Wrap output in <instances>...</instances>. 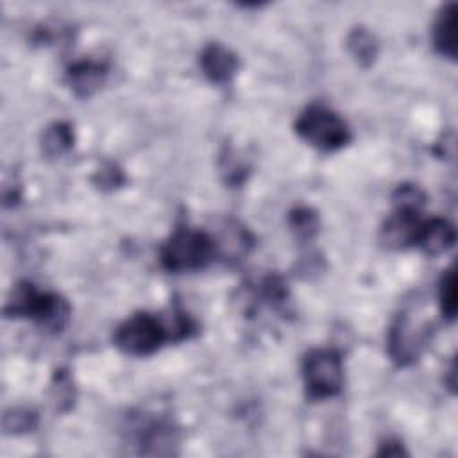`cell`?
Here are the masks:
<instances>
[{"mask_svg":"<svg viewBox=\"0 0 458 458\" xmlns=\"http://www.w3.org/2000/svg\"><path fill=\"white\" fill-rule=\"evenodd\" d=\"M215 252L216 245L208 233L181 227L163 243L159 259L170 272H190L206 267L215 258Z\"/></svg>","mask_w":458,"mask_h":458,"instance_id":"obj_1","label":"cell"},{"mask_svg":"<svg viewBox=\"0 0 458 458\" xmlns=\"http://www.w3.org/2000/svg\"><path fill=\"white\" fill-rule=\"evenodd\" d=\"M7 317H29L41 326L59 331L70 317L68 302L48 292H38L30 283H20L5 304Z\"/></svg>","mask_w":458,"mask_h":458,"instance_id":"obj_2","label":"cell"},{"mask_svg":"<svg viewBox=\"0 0 458 458\" xmlns=\"http://www.w3.org/2000/svg\"><path fill=\"white\" fill-rule=\"evenodd\" d=\"M295 131L304 141L320 150H336L351 140V131L344 118L318 104L306 107L299 114Z\"/></svg>","mask_w":458,"mask_h":458,"instance_id":"obj_3","label":"cell"},{"mask_svg":"<svg viewBox=\"0 0 458 458\" xmlns=\"http://www.w3.org/2000/svg\"><path fill=\"white\" fill-rule=\"evenodd\" d=\"M170 338V329L150 313H136L123 320L113 336L114 345L131 356H147Z\"/></svg>","mask_w":458,"mask_h":458,"instance_id":"obj_4","label":"cell"},{"mask_svg":"<svg viewBox=\"0 0 458 458\" xmlns=\"http://www.w3.org/2000/svg\"><path fill=\"white\" fill-rule=\"evenodd\" d=\"M306 392L313 399L336 395L344 386L342 358L333 349H315L302 360Z\"/></svg>","mask_w":458,"mask_h":458,"instance_id":"obj_5","label":"cell"},{"mask_svg":"<svg viewBox=\"0 0 458 458\" xmlns=\"http://www.w3.org/2000/svg\"><path fill=\"white\" fill-rule=\"evenodd\" d=\"M426 342V331L413 326L408 315H399L388 335V352L399 365H408L417 360Z\"/></svg>","mask_w":458,"mask_h":458,"instance_id":"obj_6","label":"cell"},{"mask_svg":"<svg viewBox=\"0 0 458 458\" xmlns=\"http://www.w3.org/2000/svg\"><path fill=\"white\" fill-rule=\"evenodd\" d=\"M424 220L419 215V209H403L397 208L394 215L386 218L381 229V242L390 249H404L417 245Z\"/></svg>","mask_w":458,"mask_h":458,"instance_id":"obj_7","label":"cell"},{"mask_svg":"<svg viewBox=\"0 0 458 458\" xmlns=\"http://www.w3.org/2000/svg\"><path fill=\"white\" fill-rule=\"evenodd\" d=\"M200 68L213 82H227L238 70V57L218 43L208 45L200 54Z\"/></svg>","mask_w":458,"mask_h":458,"instance_id":"obj_8","label":"cell"},{"mask_svg":"<svg viewBox=\"0 0 458 458\" xmlns=\"http://www.w3.org/2000/svg\"><path fill=\"white\" fill-rule=\"evenodd\" d=\"M453 243H454V229L449 222H445L442 218L424 220L417 245L428 256H438V254L449 250L453 247Z\"/></svg>","mask_w":458,"mask_h":458,"instance_id":"obj_9","label":"cell"},{"mask_svg":"<svg viewBox=\"0 0 458 458\" xmlns=\"http://www.w3.org/2000/svg\"><path fill=\"white\" fill-rule=\"evenodd\" d=\"M435 47L442 55L456 57V4H449L442 9L433 29Z\"/></svg>","mask_w":458,"mask_h":458,"instance_id":"obj_10","label":"cell"},{"mask_svg":"<svg viewBox=\"0 0 458 458\" xmlns=\"http://www.w3.org/2000/svg\"><path fill=\"white\" fill-rule=\"evenodd\" d=\"M104 75V64L93 61H81L68 70V81L72 84V89L81 97L91 95L102 84Z\"/></svg>","mask_w":458,"mask_h":458,"instance_id":"obj_11","label":"cell"},{"mask_svg":"<svg viewBox=\"0 0 458 458\" xmlns=\"http://www.w3.org/2000/svg\"><path fill=\"white\" fill-rule=\"evenodd\" d=\"M72 145H73V132H72V127L64 122L52 123L43 132L41 147L48 157H59L68 148H72Z\"/></svg>","mask_w":458,"mask_h":458,"instance_id":"obj_12","label":"cell"},{"mask_svg":"<svg viewBox=\"0 0 458 458\" xmlns=\"http://www.w3.org/2000/svg\"><path fill=\"white\" fill-rule=\"evenodd\" d=\"M347 47L349 52L352 54V57L363 64L369 66L374 63L376 55H377V41L376 38L363 27H356L349 38H347Z\"/></svg>","mask_w":458,"mask_h":458,"instance_id":"obj_13","label":"cell"},{"mask_svg":"<svg viewBox=\"0 0 458 458\" xmlns=\"http://www.w3.org/2000/svg\"><path fill=\"white\" fill-rule=\"evenodd\" d=\"M440 308L445 318L453 320L456 313V274L451 267L445 270L440 281Z\"/></svg>","mask_w":458,"mask_h":458,"instance_id":"obj_14","label":"cell"},{"mask_svg":"<svg viewBox=\"0 0 458 458\" xmlns=\"http://www.w3.org/2000/svg\"><path fill=\"white\" fill-rule=\"evenodd\" d=\"M290 225L299 238L306 240L317 233V216L313 211L299 208L290 213Z\"/></svg>","mask_w":458,"mask_h":458,"instance_id":"obj_15","label":"cell"},{"mask_svg":"<svg viewBox=\"0 0 458 458\" xmlns=\"http://www.w3.org/2000/svg\"><path fill=\"white\" fill-rule=\"evenodd\" d=\"M36 426V415L29 410H11L4 417V429L7 433L30 431Z\"/></svg>","mask_w":458,"mask_h":458,"instance_id":"obj_16","label":"cell"},{"mask_svg":"<svg viewBox=\"0 0 458 458\" xmlns=\"http://www.w3.org/2000/svg\"><path fill=\"white\" fill-rule=\"evenodd\" d=\"M394 202L403 209H419L424 204V193L413 184H403L394 191Z\"/></svg>","mask_w":458,"mask_h":458,"instance_id":"obj_17","label":"cell"}]
</instances>
